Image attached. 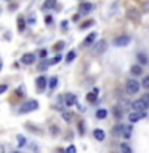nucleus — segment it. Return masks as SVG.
Listing matches in <instances>:
<instances>
[{
    "mask_svg": "<svg viewBox=\"0 0 149 153\" xmlns=\"http://www.w3.org/2000/svg\"><path fill=\"white\" fill-rule=\"evenodd\" d=\"M75 102H77L75 94H72V93H66L64 94V104L66 105H69V107H71V105H74Z\"/></svg>",
    "mask_w": 149,
    "mask_h": 153,
    "instance_id": "1a4fd4ad",
    "label": "nucleus"
},
{
    "mask_svg": "<svg viewBox=\"0 0 149 153\" xmlns=\"http://www.w3.org/2000/svg\"><path fill=\"white\" fill-rule=\"evenodd\" d=\"M74 59H75V51H69V54L66 56V62L69 64V62H72Z\"/></svg>",
    "mask_w": 149,
    "mask_h": 153,
    "instance_id": "412c9836",
    "label": "nucleus"
},
{
    "mask_svg": "<svg viewBox=\"0 0 149 153\" xmlns=\"http://www.w3.org/2000/svg\"><path fill=\"white\" fill-rule=\"evenodd\" d=\"M66 153H77V148L74 145H69V147L66 148Z\"/></svg>",
    "mask_w": 149,
    "mask_h": 153,
    "instance_id": "cd10ccee",
    "label": "nucleus"
},
{
    "mask_svg": "<svg viewBox=\"0 0 149 153\" xmlns=\"http://www.w3.org/2000/svg\"><path fill=\"white\" fill-rule=\"evenodd\" d=\"M123 129H125L123 124H117V126H114L112 134H114V136H123Z\"/></svg>",
    "mask_w": 149,
    "mask_h": 153,
    "instance_id": "ddd939ff",
    "label": "nucleus"
},
{
    "mask_svg": "<svg viewBox=\"0 0 149 153\" xmlns=\"http://www.w3.org/2000/svg\"><path fill=\"white\" fill-rule=\"evenodd\" d=\"M13 153H19V152H13Z\"/></svg>",
    "mask_w": 149,
    "mask_h": 153,
    "instance_id": "58836bf2",
    "label": "nucleus"
},
{
    "mask_svg": "<svg viewBox=\"0 0 149 153\" xmlns=\"http://www.w3.org/2000/svg\"><path fill=\"white\" fill-rule=\"evenodd\" d=\"M93 136L96 140H104V137H106V134L103 129H95V132H93Z\"/></svg>",
    "mask_w": 149,
    "mask_h": 153,
    "instance_id": "4468645a",
    "label": "nucleus"
},
{
    "mask_svg": "<svg viewBox=\"0 0 149 153\" xmlns=\"http://www.w3.org/2000/svg\"><path fill=\"white\" fill-rule=\"evenodd\" d=\"M93 24H95V21H93V19H88V21H85L84 24H82V26H80V29H87V27L93 26Z\"/></svg>",
    "mask_w": 149,
    "mask_h": 153,
    "instance_id": "b1692460",
    "label": "nucleus"
},
{
    "mask_svg": "<svg viewBox=\"0 0 149 153\" xmlns=\"http://www.w3.org/2000/svg\"><path fill=\"white\" fill-rule=\"evenodd\" d=\"M59 61H61V56L58 54V56H55V57H53V59L50 61V64H58V62H59Z\"/></svg>",
    "mask_w": 149,
    "mask_h": 153,
    "instance_id": "7c9ffc66",
    "label": "nucleus"
},
{
    "mask_svg": "<svg viewBox=\"0 0 149 153\" xmlns=\"http://www.w3.org/2000/svg\"><path fill=\"white\" fill-rule=\"evenodd\" d=\"M141 100L144 102V105H146V107H149V93H146V94H144L143 97H141Z\"/></svg>",
    "mask_w": 149,
    "mask_h": 153,
    "instance_id": "a878e982",
    "label": "nucleus"
},
{
    "mask_svg": "<svg viewBox=\"0 0 149 153\" xmlns=\"http://www.w3.org/2000/svg\"><path fill=\"white\" fill-rule=\"evenodd\" d=\"M130 43V37L123 35V37H117L114 40V46H127Z\"/></svg>",
    "mask_w": 149,
    "mask_h": 153,
    "instance_id": "0eeeda50",
    "label": "nucleus"
},
{
    "mask_svg": "<svg viewBox=\"0 0 149 153\" xmlns=\"http://www.w3.org/2000/svg\"><path fill=\"white\" fill-rule=\"evenodd\" d=\"M7 89H8V86H7V85H0V94H3Z\"/></svg>",
    "mask_w": 149,
    "mask_h": 153,
    "instance_id": "473e14b6",
    "label": "nucleus"
},
{
    "mask_svg": "<svg viewBox=\"0 0 149 153\" xmlns=\"http://www.w3.org/2000/svg\"><path fill=\"white\" fill-rule=\"evenodd\" d=\"M91 10H93V5L91 3H80V7H79V11L82 13V14H87V13H90Z\"/></svg>",
    "mask_w": 149,
    "mask_h": 153,
    "instance_id": "9b49d317",
    "label": "nucleus"
},
{
    "mask_svg": "<svg viewBox=\"0 0 149 153\" xmlns=\"http://www.w3.org/2000/svg\"><path fill=\"white\" fill-rule=\"evenodd\" d=\"M38 56H40V57H45V56H47V50H40V51H38Z\"/></svg>",
    "mask_w": 149,
    "mask_h": 153,
    "instance_id": "72a5a7b5",
    "label": "nucleus"
},
{
    "mask_svg": "<svg viewBox=\"0 0 149 153\" xmlns=\"http://www.w3.org/2000/svg\"><path fill=\"white\" fill-rule=\"evenodd\" d=\"M21 62H23V64H26V65H31V64L35 62V56H34L32 53H27V54H24L21 57Z\"/></svg>",
    "mask_w": 149,
    "mask_h": 153,
    "instance_id": "6e6552de",
    "label": "nucleus"
},
{
    "mask_svg": "<svg viewBox=\"0 0 149 153\" xmlns=\"http://www.w3.org/2000/svg\"><path fill=\"white\" fill-rule=\"evenodd\" d=\"M132 108L135 110V112H146L147 107L144 105L143 100L139 99V100H133V102H132Z\"/></svg>",
    "mask_w": 149,
    "mask_h": 153,
    "instance_id": "423d86ee",
    "label": "nucleus"
},
{
    "mask_svg": "<svg viewBox=\"0 0 149 153\" xmlns=\"http://www.w3.org/2000/svg\"><path fill=\"white\" fill-rule=\"evenodd\" d=\"M114 113H115V115H114L115 118H120V117H122V110H120L119 107H114Z\"/></svg>",
    "mask_w": 149,
    "mask_h": 153,
    "instance_id": "bb28decb",
    "label": "nucleus"
},
{
    "mask_svg": "<svg viewBox=\"0 0 149 153\" xmlns=\"http://www.w3.org/2000/svg\"><path fill=\"white\" fill-rule=\"evenodd\" d=\"M136 57H138V61H139V64H141V65H146L147 64V57H146L144 53H138Z\"/></svg>",
    "mask_w": 149,
    "mask_h": 153,
    "instance_id": "dca6fc26",
    "label": "nucleus"
},
{
    "mask_svg": "<svg viewBox=\"0 0 149 153\" xmlns=\"http://www.w3.org/2000/svg\"><path fill=\"white\" fill-rule=\"evenodd\" d=\"M71 115H72V113H69V112H62V118H64L66 121H71V118H72Z\"/></svg>",
    "mask_w": 149,
    "mask_h": 153,
    "instance_id": "c85d7f7f",
    "label": "nucleus"
},
{
    "mask_svg": "<svg viewBox=\"0 0 149 153\" xmlns=\"http://www.w3.org/2000/svg\"><path fill=\"white\" fill-rule=\"evenodd\" d=\"M120 153H133V150H132V147H130L128 143L122 142L120 143Z\"/></svg>",
    "mask_w": 149,
    "mask_h": 153,
    "instance_id": "2eb2a0df",
    "label": "nucleus"
},
{
    "mask_svg": "<svg viewBox=\"0 0 149 153\" xmlns=\"http://www.w3.org/2000/svg\"><path fill=\"white\" fill-rule=\"evenodd\" d=\"M144 117H146V112H135L133 110V112L128 115V120L132 123H136V121H139V120H143Z\"/></svg>",
    "mask_w": 149,
    "mask_h": 153,
    "instance_id": "39448f33",
    "label": "nucleus"
},
{
    "mask_svg": "<svg viewBox=\"0 0 149 153\" xmlns=\"http://www.w3.org/2000/svg\"><path fill=\"white\" fill-rule=\"evenodd\" d=\"M16 139H18V145H19V147H24V145H26V137H24V136H18Z\"/></svg>",
    "mask_w": 149,
    "mask_h": 153,
    "instance_id": "4be33fe9",
    "label": "nucleus"
},
{
    "mask_svg": "<svg viewBox=\"0 0 149 153\" xmlns=\"http://www.w3.org/2000/svg\"><path fill=\"white\" fill-rule=\"evenodd\" d=\"M98 93H99V89H98V88H95L93 91H91V93L87 94V100H88V102H91V104H95V102H96V99H98Z\"/></svg>",
    "mask_w": 149,
    "mask_h": 153,
    "instance_id": "9d476101",
    "label": "nucleus"
},
{
    "mask_svg": "<svg viewBox=\"0 0 149 153\" xmlns=\"http://www.w3.org/2000/svg\"><path fill=\"white\" fill-rule=\"evenodd\" d=\"M106 48H108V43H106V40H98L93 45V53L95 54H101V53L106 51Z\"/></svg>",
    "mask_w": 149,
    "mask_h": 153,
    "instance_id": "7ed1b4c3",
    "label": "nucleus"
},
{
    "mask_svg": "<svg viewBox=\"0 0 149 153\" xmlns=\"http://www.w3.org/2000/svg\"><path fill=\"white\" fill-rule=\"evenodd\" d=\"M56 5V0H47L45 3H43V10H50Z\"/></svg>",
    "mask_w": 149,
    "mask_h": 153,
    "instance_id": "aec40b11",
    "label": "nucleus"
},
{
    "mask_svg": "<svg viewBox=\"0 0 149 153\" xmlns=\"http://www.w3.org/2000/svg\"><path fill=\"white\" fill-rule=\"evenodd\" d=\"M38 108V104L37 100H27V102H24L21 107H19V113L24 115V113H29V112H34V110Z\"/></svg>",
    "mask_w": 149,
    "mask_h": 153,
    "instance_id": "f03ea898",
    "label": "nucleus"
},
{
    "mask_svg": "<svg viewBox=\"0 0 149 153\" xmlns=\"http://www.w3.org/2000/svg\"><path fill=\"white\" fill-rule=\"evenodd\" d=\"M96 37H98V35H96V32H91L90 35H87V38L84 40V46H90L91 43L96 40Z\"/></svg>",
    "mask_w": 149,
    "mask_h": 153,
    "instance_id": "f8f14e48",
    "label": "nucleus"
},
{
    "mask_svg": "<svg viewBox=\"0 0 149 153\" xmlns=\"http://www.w3.org/2000/svg\"><path fill=\"white\" fill-rule=\"evenodd\" d=\"M139 88H141V85H139V81L136 78H130L127 80V83H125V91H127V94H136Z\"/></svg>",
    "mask_w": 149,
    "mask_h": 153,
    "instance_id": "f257e3e1",
    "label": "nucleus"
},
{
    "mask_svg": "<svg viewBox=\"0 0 149 153\" xmlns=\"http://www.w3.org/2000/svg\"><path fill=\"white\" fill-rule=\"evenodd\" d=\"M34 22H35V16L31 14V16H29V24H34Z\"/></svg>",
    "mask_w": 149,
    "mask_h": 153,
    "instance_id": "f704fd0d",
    "label": "nucleus"
},
{
    "mask_svg": "<svg viewBox=\"0 0 149 153\" xmlns=\"http://www.w3.org/2000/svg\"><path fill=\"white\" fill-rule=\"evenodd\" d=\"M106 117H108V110H104V108H99L98 112H96V118H98V120H104Z\"/></svg>",
    "mask_w": 149,
    "mask_h": 153,
    "instance_id": "a211bd4d",
    "label": "nucleus"
},
{
    "mask_svg": "<svg viewBox=\"0 0 149 153\" xmlns=\"http://www.w3.org/2000/svg\"><path fill=\"white\" fill-rule=\"evenodd\" d=\"M35 86H37V91H38V93H43V91H45V88H47V76H43V75L38 76V78L35 80Z\"/></svg>",
    "mask_w": 149,
    "mask_h": 153,
    "instance_id": "20e7f679",
    "label": "nucleus"
},
{
    "mask_svg": "<svg viewBox=\"0 0 149 153\" xmlns=\"http://www.w3.org/2000/svg\"><path fill=\"white\" fill-rule=\"evenodd\" d=\"M45 22H47V24H50V22H51V16H47V19H45Z\"/></svg>",
    "mask_w": 149,
    "mask_h": 153,
    "instance_id": "4c0bfd02",
    "label": "nucleus"
},
{
    "mask_svg": "<svg viewBox=\"0 0 149 153\" xmlns=\"http://www.w3.org/2000/svg\"><path fill=\"white\" fill-rule=\"evenodd\" d=\"M56 85H58V78H56V76H51V78H50V88L55 89Z\"/></svg>",
    "mask_w": 149,
    "mask_h": 153,
    "instance_id": "393cba45",
    "label": "nucleus"
},
{
    "mask_svg": "<svg viewBox=\"0 0 149 153\" xmlns=\"http://www.w3.org/2000/svg\"><path fill=\"white\" fill-rule=\"evenodd\" d=\"M143 88L144 89H149V76H146V78L143 80Z\"/></svg>",
    "mask_w": 149,
    "mask_h": 153,
    "instance_id": "c756f323",
    "label": "nucleus"
},
{
    "mask_svg": "<svg viewBox=\"0 0 149 153\" xmlns=\"http://www.w3.org/2000/svg\"><path fill=\"white\" fill-rule=\"evenodd\" d=\"M50 131H51V134H58V126H51Z\"/></svg>",
    "mask_w": 149,
    "mask_h": 153,
    "instance_id": "c9c22d12",
    "label": "nucleus"
},
{
    "mask_svg": "<svg viewBox=\"0 0 149 153\" xmlns=\"http://www.w3.org/2000/svg\"><path fill=\"white\" fill-rule=\"evenodd\" d=\"M130 134H132V126H125V129H123V137L128 139Z\"/></svg>",
    "mask_w": 149,
    "mask_h": 153,
    "instance_id": "5701e85b",
    "label": "nucleus"
},
{
    "mask_svg": "<svg viewBox=\"0 0 149 153\" xmlns=\"http://www.w3.org/2000/svg\"><path fill=\"white\" fill-rule=\"evenodd\" d=\"M24 29H26V21H24V18L19 16V18H18V30L23 32Z\"/></svg>",
    "mask_w": 149,
    "mask_h": 153,
    "instance_id": "6ab92c4d",
    "label": "nucleus"
},
{
    "mask_svg": "<svg viewBox=\"0 0 149 153\" xmlns=\"http://www.w3.org/2000/svg\"><path fill=\"white\" fill-rule=\"evenodd\" d=\"M62 46H64V43L59 42V43H56V45H55V50H56V51H59V50H62Z\"/></svg>",
    "mask_w": 149,
    "mask_h": 153,
    "instance_id": "2f4dec72",
    "label": "nucleus"
},
{
    "mask_svg": "<svg viewBox=\"0 0 149 153\" xmlns=\"http://www.w3.org/2000/svg\"><path fill=\"white\" fill-rule=\"evenodd\" d=\"M61 26H62V30H66V29H67V22H66V21H62V22H61Z\"/></svg>",
    "mask_w": 149,
    "mask_h": 153,
    "instance_id": "e433bc0d",
    "label": "nucleus"
},
{
    "mask_svg": "<svg viewBox=\"0 0 149 153\" xmlns=\"http://www.w3.org/2000/svg\"><path fill=\"white\" fill-rule=\"evenodd\" d=\"M130 72H132L133 75H141L143 74V69H141V65H138V64H135L132 69H130Z\"/></svg>",
    "mask_w": 149,
    "mask_h": 153,
    "instance_id": "f3484780",
    "label": "nucleus"
}]
</instances>
